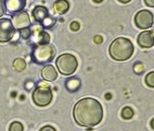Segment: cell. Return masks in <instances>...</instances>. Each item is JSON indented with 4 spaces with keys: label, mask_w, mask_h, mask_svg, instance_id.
Masks as SVG:
<instances>
[{
    "label": "cell",
    "mask_w": 154,
    "mask_h": 131,
    "mask_svg": "<svg viewBox=\"0 0 154 131\" xmlns=\"http://www.w3.org/2000/svg\"><path fill=\"white\" fill-rule=\"evenodd\" d=\"M70 27H71L72 31L76 32V31H78L80 29V24H79V23H77V21H72V23H71V25H70Z\"/></svg>",
    "instance_id": "cell-22"
},
{
    "label": "cell",
    "mask_w": 154,
    "mask_h": 131,
    "mask_svg": "<svg viewBox=\"0 0 154 131\" xmlns=\"http://www.w3.org/2000/svg\"><path fill=\"white\" fill-rule=\"evenodd\" d=\"M134 72L137 73V74H141L143 73V72H144V65H143L142 63H137L135 64L134 66Z\"/></svg>",
    "instance_id": "cell-20"
},
{
    "label": "cell",
    "mask_w": 154,
    "mask_h": 131,
    "mask_svg": "<svg viewBox=\"0 0 154 131\" xmlns=\"http://www.w3.org/2000/svg\"><path fill=\"white\" fill-rule=\"evenodd\" d=\"M134 114H135L134 110L131 107H128V106L125 107L122 110V112H121V115H122V117L125 120H129L131 118H133Z\"/></svg>",
    "instance_id": "cell-17"
},
{
    "label": "cell",
    "mask_w": 154,
    "mask_h": 131,
    "mask_svg": "<svg viewBox=\"0 0 154 131\" xmlns=\"http://www.w3.org/2000/svg\"><path fill=\"white\" fill-rule=\"evenodd\" d=\"M13 26L18 28V29H24V28H29L31 24V20L29 14L25 11H20L17 13L13 17Z\"/></svg>",
    "instance_id": "cell-10"
},
{
    "label": "cell",
    "mask_w": 154,
    "mask_h": 131,
    "mask_svg": "<svg viewBox=\"0 0 154 131\" xmlns=\"http://www.w3.org/2000/svg\"><path fill=\"white\" fill-rule=\"evenodd\" d=\"M15 35V27L8 18L0 19V43L9 42Z\"/></svg>",
    "instance_id": "cell-6"
},
{
    "label": "cell",
    "mask_w": 154,
    "mask_h": 131,
    "mask_svg": "<svg viewBox=\"0 0 154 131\" xmlns=\"http://www.w3.org/2000/svg\"><path fill=\"white\" fill-rule=\"evenodd\" d=\"M145 83H146V85H147L148 86L154 89V71L149 73L146 75Z\"/></svg>",
    "instance_id": "cell-19"
},
{
    "label": "cell",
    "mask_w": 154,
    "mask_h": 131,
    "mask_svg": "<svg viewBox=\"0 0 154 131\" xmlns=\"http://www.w3.org/2000/svg\"><path fill=\"white\" fill-rule=\"evenodd\" d=\"M105 99H106V100H111V99H112V94H111V93H107V94L105 95Z\"/></svg>",
    "instance_id": "cell-27"
},
{
    "label": "cell",
    "mask_w": 154,
    "mask_h": 131,
    "mask_svg": "<svg viewBox=\"0 0 154 131\" xmlns=\"http://www.w3.org/2000/svg\"><path fill=\"white\" fill-rule=\"evenodd\" d=\"M5 13V8H4V3L3 0H0V18Z\"/></svg>",
    "instance_id": "cell-25"
},
{
    "label": "cell",
    "mask_w": 154,
    "mask_h": 131,
    "mask_svg": "<svg viewBox=\"0 0 154 131\" xmlns=\"http://www.w3.org/2000/svg\"><path fill=\"white\" fill-rule=\"evenodd\" d=\"M8 13L17 14L23 11L26 5V0H4Z\"/></svg>",
    "instance_id": "cell-9"
},
{
    "label": "cell",
    "mask_w": 154,
    "mask_h": 131,
    "mask_svg": "<svg viewBox=\"0 0 154 131\" xmlns=\"http://www.w3.org/2000/svg\"><path fill=\"white\" fill-rule=\"evenodd\" d=\"M135 24L139 29H149L153 24V14L149 10L143 9L135 16Z\"/></svg>",
    "instance_id": "cell-7"
},
{
    "label": "cell",
    "mask_w": 154,
    "mask_h": 131,
    "mask_svg": "<svg viewBox=\"0 0 154 131\" xmlns=\"http://www.w3.org/2000/svg\"><path fill=\"white\" fill-rule=\"evenodd\" d=\"M56 65L59 72L63 75H71L72 74L78 66V62L77 59L72 54L65 53L60 55L57 61Z\"/></svg>",
    "instance_id": "cell-3"
},
{
    "label": "cell",
    "mask_w": 154,
    "mask_h": 131,
    "mask_svg": "<svg viewBox=\"0 0 154 131\" xmlns=\"http://www.w3.org/2000/svg\"><path fill=\"white\" fill-rule=\"evenodd\" d=\"M94 42L96 44H101L103 42V37L101 36H96L94 37Z\"/></svg>",
    "instance_id": "cell-24"
},
{
    "label": "cell",
    "mask_w": 154,
    "mask_h": 131,
    "mask_svg": "<svg viewBox=\"0 0 154 131\" xmlns=\"http://www.w3.org/2000/svg\"><path fill=\"white\" fill-rule=\"evenodd\" d=\"M32 99L34 103L39 107H45L51 103L53 100V93L48 85L38 86L32 92Z\"/></svg>",
    "instance_id": "cell-4"
},
{
    "label": "cell",
    "mask_w": 154,
    "mask_h": 131,
    "mask_svg": "<svg viewBox=\"0 0 154 131\" xmlns=\"http://www.w3.org/2000/svg\"><path fill=\"white\" fill-rule=\"evenodd\" d=\"M13 68L17 72H23L26 68V62L23 59L18 58L13 61Z\"/></svg>",
    "instance_id": "cell-15"
},
{
    "label": "cell",
    "mask_w": 154,
    "mask_h": 131,
    "mask_svg": "<svg viewBox=\"0 0 154 131\" xmlns=\"http://www.w3.org/2000/svg\"><path fill=\"white\" fill-rule=\"evenodd\" d=\"M146 6L149 8H154V0H144Z\"/></svg>",
    "instance_id": "cell-26"
},
{
    "label": "cell",
    "mask_w": 154,
    "mask_h": 131,
    "mask_svg": "<svg viewBox=\"0 0 154 131\" xmlns=\"http://www.w3.org/2000/svg\"><path fill=\"white\" fill-rule=\"evenodd\" d=\"M150 126L152 129H154V118L151 119V121H150Z\"/></svg>",
    "instance_id": "cell-29"
},
{
    "label": "cell",
    "mask_w": 154,
    "mask_h": 131,
    "mask_svg": "<svg viewBox=\"0 0 154 131\" xmlns=\"http://www.w3.org/2000/svg\"><path fill=\"white\" fill-rule=\"evenodd\" d=\"M41 76L45 81H55L58 78V72L53 65H46L41 72Z\"/></svg>",
    "instance_id": "cell-11"
},
{
    "label": "cell",
    "mask_w": 154,
    "mask_h": 131,
    "mask_svg": "<svg viewBox=\"0 0 154 131\" xmlns=\"http://www.w3.org/2000/svg\"><path fill=\"white\" fill-rule=\"evenodd\" d=\"M137 44L142 48H149L154 46V31L142 32L137 36Z\"/></svg>",
    "instance_id": "cell-8"
},
{
    "label": "cell",
    "mask_w": 154,
    "mask_h": 131,
    "mask_svg": "<svg viewBox=\"0 0 154 131\" xmlns=\"http://www.w3.org/2000/svg\"><path fill=\"white\" fill-rule=\"evenodd\" d=\"M81 86V81L78 78H71L67 82H66V86H67V89L71 92H74L76 90L79 89V87Z\"/></svg>",
    "instance_id": "cell-14"
},
{
    "label": "cell",
    "mask_w": 154,
    "mask_h": 131,
    "mask_svg": "<svg viewBox=\"0 0 154 131\" xmlns=\"http://www.w3.org/2000/svg\"><path fill=\"white\" fill-rule=\"evenodd\" d=\"M49 40H50V37H49L48 33L40 32L38 34V36H37L36 42L39 44V45H45V44H48Z\"/></svg>",
    "instance_id": "cell-16"
},
{
    "label": "cell",
    "mask_w": 154,
    "mask_h": 131,
    "mask_svg": "<svg viewBox=\"0 0 154 131\" xmlns=\"http://www.w3.org/2000/svg\"><path fill=\"white\" fill-rule=\"evenodd\" d=\"M55 54H56L55 48L50 44H45V45H39L34 49L32 58L37 63L45 64L53 60Z\"/></svg>",
    "instance_id": "cell-5"
},
{
    "label": "cell",
    "mask_w": 154,
    "mask_h": 131,
    "mask_svg": "<svg viewBox=\"0 0 154 131\" xmlns=\"http://www.w3.org/2000/svg\"><path fill=\"white\" fill-rule=\"evenodd\" d=\"M8 131H23V125L18 121L12 122L9 126Z\"/></svg>",
    "instance_id": "cell-18"
},
{
    "label": "cell",
    "mask_w": 154,
    "mask_h": 131,
    "mask_svg": "<svg viewBox=\"0 0 154 131\" xmlns=\"http://www.w3.org/2000/svg\"><path fill=\"white\" fill-rule=\"evenodd\" d=\"M118 1L120 3H122V4H127V3H129L131 1V0H118Z\"/></svg>",
    "instance_id": "cell-28"
},
{
    "label": "cell",
    "mask_w": 154,
    "mask_h": 131,
    "mask_svg": "<svg viewBox=\"0 0 154 131\" xmlns=\"http://www.w3.org/2000/svg\"><path fill=\"white\" fill-rule=\"evenodd\" d=\"M93 1L95 2V3H101L103 0H93Z\"/></svg>",
    "instance_id": "cell-30"
},
{
    "label": "cell",
    "mask_w": 154,
    "mask_h": 131,
    "mask_svg": "<svg viewBox=\"0 0 154 131\" xmlns=\"http://www.w3.org/2000/svg\"><path fill=\"white\" fill-rule=\"evenodd\" d=\"M70 5L67 0H57L54 4L55 11L59 14H64L69 10Z\"/></svg>",
    "instance_id": "cell-13"
},
{
    "label": "cell",
    "mask_w": 154,
    "mask_h": 131,
    "mask_svg": "<svg viewBox=\"0 0 154 131\" xmlns=\"http://www.w3.org/2000/svg\"><path fill=\"white\" fill-rule=\"evenodd\" d=\"M20 36L23 39H27L31 36V31L29 28H24L20 30Z\"/></svg>",
    "instance_id": "cell-21"
},
{
    "label": "cell",
    "mask_w": 154,
    "mask_h": 131,
    "mask_svg": "<svg viewBox=\"0 0 154 131\" xmlns=\"http://www.w3.org/2000/svg\"><path fill=\"white\" fill-rule=\"evenodd\" d=\"M40 131H56V129H55L52 126L48 125V126H43V127L40 129Z\"/></svg>",
    "instance_id": "cell-23"
},
{
    "label": "cell",
    "mask_w": 154,
    "mask_h": 131,
    "mask_svg": "<svg viewBox=\"0 0 154 131\" xmlns=\"http://www.w3.org/2000/svg\"><path fill=\"white\" fill-rule=\"evenodd\" d=\"M134 45L129 39L125 37H118L114 39L109 48L111 57L118 61H125L129 60L134 54Z\"/></svg>",
    "instance_id": "cell-2"
},
{
    "label": "cell",
    "mask_w": 154,
    "mask_h": 131,
    "mask_svg": "<svg viewBox=\"0 0 154 131\" xmlns=\"http://www.w3.org/2000/svg\"><path fill=\"white\" fill-rule=\"evenodd\" d=\"M73 118L81 126L92 127L100 124L103 119V107L93 98H84L73 107Z\"/></svg>",
    "instance_id": "cell-1"
},
{
    "label": "cell",
    "mask_w": 154,
    "mask_h": 131,
    "mask_svg": "<svg viewBox=\"0 0 154 131\" xmlns=\"http://www.w3.org/2000/svg\"><path fill=\"white\" fill-rule=\"evenodd\" d=\"M32 17L36 21H43L48 18V8L43 6H36L32 9Z\"/></svg>",
    "instance_id": "cell-12"
}]
</instances>
